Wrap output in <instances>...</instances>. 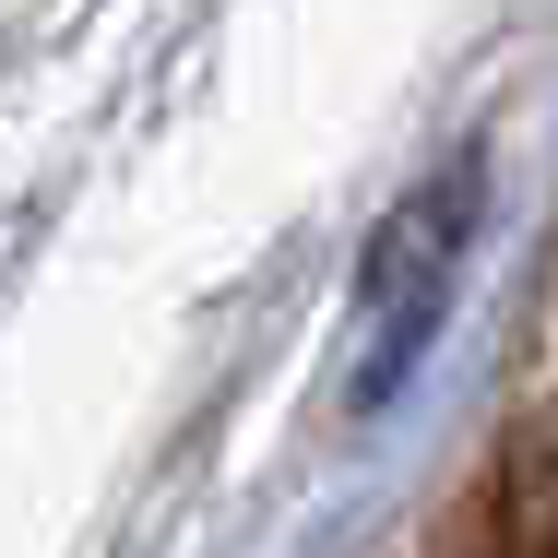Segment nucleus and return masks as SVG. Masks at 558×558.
Here are the masks:
<instances>
[{
	"mask_svg": "<svg viewBox=\"0 0 558 558\" xmlns=\"http://www.w3.org/2000/svg\"><path fill=\"white\" fill-rule=\"evenodd\" d=\"M463 226H475V167H440L404 215L380 226V250H368V333L344 356V404H392V380L416 368V344L440 333Z\"/></svg>",
	"mask_w": 558,
	"mask_h": 558,
	"instance_id": "f257e3e1",
	"label": "nucleus"
},
{
	"mask_svg": "<svg viewBox=\"0 0 558 558\" xmlns=\"http://www.w3.org/2000/svg\"><path fill=\"white\" fill-rule=\"evenodd\" d=\"M487 558H558V511H511V523H499V547Z\"/></svg>",
	"mask_w": 558,
	"mask_h": 558,
	"instance_id": "f03ea898",
	"label": "nucleus"
}]
</instances>
